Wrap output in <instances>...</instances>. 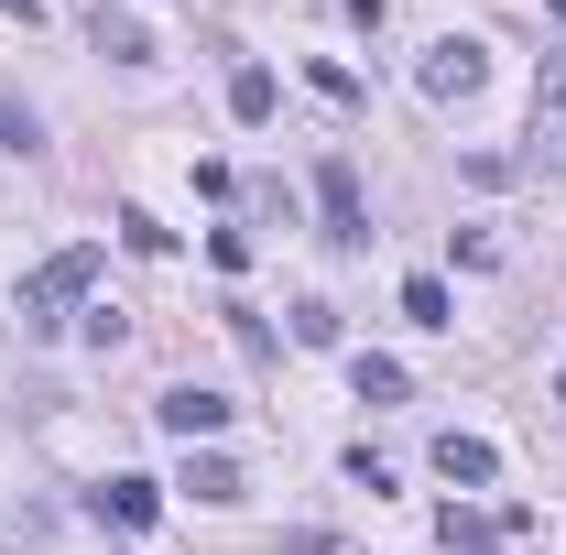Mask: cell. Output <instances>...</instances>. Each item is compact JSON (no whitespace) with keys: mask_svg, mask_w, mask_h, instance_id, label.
Instances as JSON below:
<instances>
[{"mask_svg":"<svg viewBox=\"0 0 566 555\" xmlns=\"http://www.w3.org/2000/svg\"><path fill=\"white\" fill-rule=\"evenodd\" d=\"M294 338H305V348H338V305H327V294H305V305H294Z\"/></svg>","mask_w":566,"mask_h":555,"instance_id":"obj_16","label":"cell"},{"mask_svg":"<svg viewBox=\"0 0 566 555\" xmlns=\"http://www.w3.org/2000/svg\"><path fill=\"white\" fill-rule=\"evenodd\" d=\"M87 501H98V523H120V534H153V523H164V490L142 480V469H109Z\"/></svg>","mask_w":566,"mask_h":555,"instance_id":"obj_5","label":"cell"},{"mask_svg":"<svg viewBox=\"0 0 566 555\" xmlns=\"http://www.w3.org/2000/svg\"><path fill=\"white\" fill-rule=\"evenodd\" d=\"M120 251H142V262H164V251H175V229H164L153 208H120Z\"/></svg>","mask_w":566,"mask_h":555,"instance_id":"obj_15","label":"cell"},{"mask_svg":"<svg viewBox=\"0 0 566 555\" xmlns=\"http://www.w3.org/2000/svg\"><path fill=\"white\" fill-rule=\"evenodd\" d=\"M273 98H283L273 66H240V76H229V121H251V132H262V121H273Z\"/></svg>","mask_w":566,"mask_h":555,"instance_id":"obj_12","label":"cell"},{"mask_svg":"<svg viewBox=\"0 0 566 555\" xmlns=\"http://www.w3.org/2000/svg\"><path fill=\"white\" fill-rule=\"evenodd\" d=\"M403 316H415V327H458V294H447L436 273H415L403 283Z\"/></svg>","mask_w":566,"mask_h":555,"instance_id":"obj_14","label":"cell"},{"mask_svg":"<svg viewBox=\"0 0 566 555\" xmlns=\"http://www.w3.org/2000/svg\"><path fill=\"white\" fill-rule=\"evenodd\" d=\"M175 490H197L208 512H229V501H240V490H251V480H240L229 458H186V480H175Z\"/></svg>","mask_w":566,"mask_h":555,"instance_id":"obj_11","label":"cell"},{"mask_svg":"<svg viewBox=\"0 0 566 555\" xmlns=\"http://www.w3.org/2000/svg\"><path fill=\"white\" fill-rule=\"evenodd\" d=\"M480 76H491V44H480V33H436V44L415 55L424 109H458V98H480Z\"/></svg>","mask_w":566,"mask_h":555,"instance_id":"obj_2","label":"cell"},{"mask_svg":"<svg viewBox=\"0 0 566 555\" xmlns=\"http://www.w3.org/2000/svg\"><path fill=\"white\" fill-rule=\"evenodd\" d=\"M283 555H338V534H327V523H294V534H283Z\"/></svg>","mask_w":566,"mask_h":555,"instance_id":"obj_18","label":"cell"},{"mask_svg":"<svg viewBox=\"0 0 566 555\" xmlns=\"http://www.w3.org/2000/svg\"><path fill=\"white\" fill-rule=\"evenodd\" d=\"M0 11H11V22H22V33H33V22H44V0H0Z\"/></svg>","mask_w":566,"mask_h":555,"instance_id":"obj_20","label":"cell"},{"mask_svg":"<svg viewBox=\"0 0 566 555\" xmlns=\"http://www.w3.org/2000/svg\"><path fill=\"white\" fill-rule=\"evenodd\" d=\"M501 534H523V512H458V501H447V523H436L447 555H480V545H501Z\"/></svg>","mask_w":566,"mask_h":555,"instance_id":"obj_8","label":"cell"},{"mask_svg":"<svg viewBox=\"0 0 566 555\" xmlns=\"http://www.w3.org/2000/svg\"><path fill=\"white\" fill-rule=\"evenodd\" d=\"M436 480H447V490H491V480H501V447L447 425V436H436Z\"/></svg>","mask_w":566,"mask_h":555,"instance_id":"obj_7","label":"cell"},{"mask_svg":"<svg viewBox=\"0 0 566 555\" xmlns=\"http://www.w3.org/2000/svg\"><path fill=\"white\" fill-rule=\"evenodd\" d=\"M87 283H98V251H87V240H76V251H55L44 273H33L22 294H11V316H22V338H55V327H66V305L87 294Z\"/></svg>","mask_w":566,"mask_h":555,"instance_id":"obj_1","label":"cell"},{"mask_svg":"<svg viewBox=\"0 0 566 555\" xmlns=\"http://www.w3.org/2000/svg\"><path fill=\"white\" fill-rule=\"evenodd\" d=\"M556 404H566V381H556Z\"/></svg>","mask_w":566,"mask_h":555,"instance_id":"obj_21","label":"cell"},{"mask_svg":"<svg viewBox=\"0 0 566 555\" xmlns=\"http://www.w3.org/2000/svg\"><path fill=\"white\" fill-rule=\"evenodd\" d=\"M87 44H98L109 66H153V33H142L132 11H109V0H98V22H87Z\"/></svg>","mask_w":566,"mask_h":555,"instance_id":"obj_9","label":"cell"},{"mask_svg":"<svg viewBox=\"0 0 566 555\" xmlns=\"http://www.w3.org/2000/svg\"><path fill=\"white\" fill-rule=\"evenodd\" d=\"M556 22H566V0H556Z\"/></svg>","mask_w":566,"mask_h":555,"instance_id":"obj_22","label":"cell"},{"mask_svg":"<svg viewBox=\"0 0 566 555\" xmlns=\"http://www.w3.org/2000/svg\"><path fill=\"white\" fill-rule=\"evenodd\" d=\"M87 348H98V359L132 348V316H120V305H87Z\"/></svg>","mask_w":566,"mask_h":555,"instance_id":"obj_17","label":"cell"},{"mask_svg":"<svg viewBox=\"0 0 566 555\" xmlns=\"http://www.w3.org/2000/svg\"><path fill=\"white\" fill-rule=\"evenodd\" d=\"M523 175H566V55L534 66V132H523Z\"/></svg>","mask_w":566,"mask_h":555,"instance_id":"obj_3","label":"cell"},{"mask_svg":"<svg viewBox=\"0 0 566 555\" xmlns=\"http://www.w3.org/2000/svg\"><path fill=\"white\" fill-rule=\"evenodd\" d=\"M153 425H164V436H186V447H197V436H218V425H229V392H208V381H175V392H164V404H153Z\"/></svg>","mask_w":566,"mask_h":555,"instance_id":"obj_6","label":"cell"},{"mask_svg":"<svg viewBox=\"0 0 566 555\" xmlns=\"http://www.w3.org/2000/svg\"><path fill=\"white\" fill-rule=\"evenodd\" d=\"M338 11H349L359 33H381V22H392V0H338Z\"/></svg>","mask_w":566,"mask_h":555,"instance_id":"obj_19","label":"cell"},{"mask_svg":"<svg viewBox=\"0 0 566 555\" xmlns=\"http://www.w3.org/2000/svg\"><path fill=\"white\" fill-rule=\"evenodd\" d=\"M316 218H327V240H338V251L370 240V208H359V164H349V153H327V164H316Z\"/></svg>","mask_w":566,"mask_h":555,"instance_id":"obj_4","label":"cell"},{"mask_svg":"<svg viewBox=\"0 0 566 555\" xmlns=\"http://www.w3.org/2000/svg\"><path fill=\"white\" fill-rule=\"evenodd\" d=\"M349 392H359V404H415L403 359H381V348H359V359H349Z\"/></svg>","mask_w":566,"mask_h":555,"instance_id":"obj_10","label":"cell"},{"mask_svg":"<svg viewBox=\"0 0 566 555\" xmlns=\"http://www.w3.org/2000/svg\"><path fill=\"white\" fill-rule=\"evenodd\" d=\"M0 153H11V164H33V153H44V121H33V98H11V87H0Z\"/></svg>","mask_w":566,"mask_h":555,"instance_id":"obj_13","label":"cell"}]
</instances>
